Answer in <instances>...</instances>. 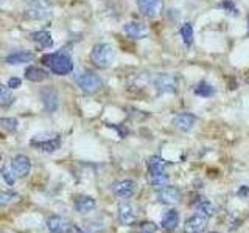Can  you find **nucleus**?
I'll return each instance as SVG.
<instances>
[{
	"mask_svg": "<svg viewBox=\"0 0 249 233\" xmlns=\"http://www.w3.org/2000/svg\"><path fill=\"white\" fill-rule=\"evenodd\" d=\"M42 62L49 67L54 75L66 76L73 70L72 58L66 53H50L42 58Z\"/></svg>",
	"mask_w": 249,
	"mask_h": 233,
	"instance_id": "nucleus-1",
	"label": "nucleus"
},
{
	"mask_svg": "<svg viewBox=\"0 0 249 233\" xmlns=\"http://www.w3.org/2000/svg\"><path fill=\"white\" fill-rule=\"evenodd\" d=\"M115 58V51L109 44H97L90 51V62L98 68H107Z\"/></svg>",
	"mask_w": 249,
	"mask_h": 233,
	"instance_id": "nucleus-2",
	"label": "nucleus"
},
{
	"mask_svg": "<svg viewBox=\"0 0 249 233\" xmlns=\"http://www.w3.org/2000/svg\"><path fill=\"white\" fill-rule=\"evenodd\" d=\"M52 16V3L49 0H30L25 6V17L30 20H44Z\"/></svg>",
	"mask_w": 249,
	"mask_h": 233,
	"instance_id": "nucleus-3",
	"label": "nucleus"
},
{
	"mask_svg": "<svg viewBox=\"0 0 249 233\" xmlns=\"http://www.w3.org/2000/svg\"><path fill=\"white\" fill-rule=\"evenodd\" d=\"M75 81L78 84V87H80L84 93H89V95L97 93L98 90H101V87H103V81H101V78L95 73H92V72L80 73L75 78Z\"/></svg>",
	"mask_w": 249,
	"mask_h": 233,
	"instance_id": "nucleus-4",
	"label": "nucleus"
},
{
	"mask_svg": "<svg viewBox=\"0 0 249 233\" xmlns=\"http://www.w3.org/2000/svg\"><path fill=\"white\" fill-rule=\"evenodd\" d=\"M153 85L158 93H175L178 90V80L173 75L160 73L154 78Z\"/></svg>",
	"mask_w": 249,
	"mask_h": 233,
	"instance_id": "nucleus-5",
	"label": "nucleus"
},
{
	"mask_svg": "<svg viewBox=\"0 0 249 233\" xmlns=\"http://www.w3.org/2000/svg\"><path fill=\"white\" fill-rule=\"evenodd\" d=\"M182 193L178 186L173 185H165L158 191V200L163 205H176L181 202Z\"/></svg>",
	"mask_w": 249,
	"mask_h": 233,
	"instance_id": "nucleus-6",
	"label": "nucleus"
},
{
	"mask_svg": "<svg viewBox=\"0 0 249 233\" xmlns=\"http://www.w3.org/2000/svg\"><path fill=\"white\" fill-rule=\"evenodd\" d=\"M47 229L50 233H73L75 230L72 222L58 215H53L47 219Z\"/></svg>",
	"mask_w": 249,
	"mask_h": 233,
	"instance_id": "nucleus-7",
	"label": "nucleus"
},
{
	"mask_svg": "<svg viewBox=\"0 0 249 233\" xmlns=\"http://www.w3.org/2000/svg\"><path fill=\"white\" fill-rule=\"evenodd\" d=\"M207 224H209V217L201 213H196L185 221L184 233H204L207 229Z\"/></svg>",
	"mask_w": 249,
	"mask_h": 233,
	"instance_id": "nucleus-8",
	"label": "nucleus"
},
{
	"mask_svg": "<svg viewBox=\"0 0 249 233\" xmlns=\"http://www.w3.org/2000/svg\"><path fill=\"white\" fill-rule=\"evenodd\" d=\"M137 6L145 17H158L163 10V0H137Z\"/></svg>",
	"mask_w": 249,
	"mask_h": 233,
	"instance_id": "nucleus-9",
	"label": "nucleus"
},
{
	"mask_svg": "<svg viewBox=\"0 0 249 233\" xmlns=\"http://www.w3.org/2000/svg\"><path fill=\"white\" fill-rule=\"evenodd\" d=\"M136 191H137V183L134 181H131V179H124V181L115 182L112 185V193L120 199H128L131 196H134Z\"/></svg>",
	"mask_w": 249,
	"mask_h": 233,
	"instance_id": "nucleus-10",
	"label": "nucleus"
},
{
	"mask_svg": "<svg viewBox=\"0 0 249 233\" xmlns=\"http://www.w3.org/2000/svg\"><path fill=\"white\" fill-rule=\"evenodd\" d=\"M31 169V162L25 154H18L11 160V171L16 177H25L30 174Z\"/></svg>",
	"mask_w": 249,
	"mask_h": 233,
	"instance_id": "nucleus-11",
	"label": "nucleus"
},
{
	"mask_svg": "<svg viewBox=\"0 0 249 233\" xmlns=\"http://www.w3.org/2000/svg\"><path fill=\"white\" fill-rule=\"evenodd\" d=\"M117 217H119L120 224L123 225H132L137 221V212L136 207L124 202V204L119 205V210H117Z\"/></svg>",
	"mask_w": 249,
	"mask_h": 233,
	"instance_id": "nucleus-12",
	"label": "nucleus"
},
{
	"mask_svg": "<svg viewBox=\"0 0 249 233\" xmlns=\"http://www.w3.org/2000/svg\"><path fill=\"white\" fill-rule=\"evenodd\" d=\"M198 118L195 116L193 114H179L176 115L175 118H173V124L179 129V131H182V132H189L193 129V126L196 124Z\"/></svg>",
	"mask_w": 249,
	"mask_h": 233,
	"instance_id": "nucleus-13",
	"label": "nucleus"
},
{
	"mask_svg": "<svg viewBox=\"0 0 249 233\" xmlns=\"http://www.w3.org/2000/svg\"><path fill=\"white\" fill-rule=\"evenodd\" d=\"M31 146L37 148L39 151L42 152H54L59 150L61 146V138L59 137H54V138H47V140H39L35 138L31 140Z\"/></svg>",
	"mask_w": 249,
	"mask_h": 233,
	"instance_id": "nucleus-14",
	"label": "nucleus"
},
{
	"mask_svg": "<svg viewBox=\"0 0 249 233\" xmlns=\"http://www.w3.org/2000/svg\"><path fill=\"white\" fill-rule=\"evenodd\" d=\"M124 34L132 37V39H142L148 34V27L142 22H128L123 27Z\"/></svg>",
	"mask_w": 249,
	"mask_h": 233,
	"instance_id": "nucleus-15",
	"label": "nucleus"
},
{
	"mask_svg": "<svg viewBox=\"0 0 249 233\" xmlns=\"http://www.w3.org/2000/svg\"><path fill=\"white\" fill-rule=\"evenodd\" d=\"M97 208V202L90 196H78L75 199V210L80 215H89Z\"/></svg>",
	"mask_w": 249,
	"mask_h": 233,
	"instance_id": "nucleus-16",
	"label": "nucleus"
},
{
	"mask_svg": "<svg viewBox=\"0 0 249 233\" xmlns=\"http://www.w3.org/2000/svg\"><path fill=\"white\" fill-rule=\"evenodd\" d=\"M41 100L45 106V109L49 111L50 114L54 112L58 109V92L52 89V87H47L41 92Z\"/></svg>",
	"mask_w": 249,
	"mask_h": 233,
	"instance_id": "nucleus-17",
	"label": "nucleus"
},
{
	"mask_svg": "<svg viewBox=\"0 0 249 233\" xmlns=\"http://www.w3.org/2000/svg\"><path fill=\"white\" fill-rule=\"evenodd\" d=\"M179 225V213L176 210H168V212L162 216L160 227L165 232H173Z\"/></svg>",
	"mask_w": 249,
	"mask_h": 233,
	"instance_id": "nucleus-18",
	"label": "nucleus"
},
{
	"mask_svg": "<svg viewBox=\"0 0 249 233\" xmlns=\"http://www.w3.org/2000/svg\"><path fill=\"white\" fill-rule=\"evenodd\" d=\"M35 59V54L33 53H28V51H18V53H13L10 56H6V62L11 66H19V64H27V62H31Z\"/></svg>",
	"mask_w": 249,
	"mask_h": 233,
	"instance_id": "nucleus-19",
	"label": "nucleus"
},
{
	"mask_svg": "<svg viewBox=\"0 0 249 233\" xmlns=\"http://www.w3.org/2000/svg\"><path fill=\"white\" fill-rule=\"evenodd\" d=\"M31 39L42 49H52L53 47V39L49 31H35V33H31Z\"/></svg>",
	"mask_w": 249,
	"mask_h": 233,
	"instance_id": "nucleus-20",
	"label": "nucleus"
},
{
	"mask_svg": "<svg viewBox=\"0 0 249 233\" xmlns=\"http://www.w3.org/2000/svg\"><path fill=\"white\" fill-rule=\"evenodd\" d=\"M168 166V162L159 155H153L148 159V173H165V168Z\"/></svg>",
	"mask_w": 249,
	"mask_h": 233,
	"instance_id": "nucleus-21",
	"label": "nucleus"
},
{
	"mask_svg": "<svg viewBox=\"0 0 249 233\" xmlns=\"http://www.w3.org/2000/svg\"><path fill=\"white\" fill-rule=\"evenodd\" d=\"M195 208L198 210V213H201V215H204V216H207V217H210L213 215V212H215V208H213V205H212V202H210L209 199H206L204 196H199V198H196V200H195Z\"/></svg>",
	"mask_w": 249,
	"mask_h": 233,
	"instance_id": "nucleus-22",
	"label": "nucleus"
},
{
	"mask_svg": "<svg viewBox=\"0 0 249 233\" xmlns=\"http://www.w3.org/2000/svg\"><path fill=\"white\" fill-rule=\"evenodd\" d=\"M47 76H49V73H47L44 68L36 67V66H30L25 70V78L28 81H33V83H41L45 80Z\"/></svg>",
	"mask_w": 249,
	"mask_h": 233,
	"instance_id": "nucleus-23",
	"label": "nucleus"
},
{
	"mask_svg": "<svg viewBox=\"0 0 249 233\" xmlns=\"http://www.w3.org/2000/svg\"><path fill=\"white\" fill-rule=\"evenodd\" d=\"M195 92V95H198V97H202V98H210L212 95H215V87L212 84H209L206 81H201L196 84V87L193 89Z\"/></svg>",
	"mask_w": 249,
	"mask_h": 233,
	"instance_id": "nucleus-24",
	"label": "nucleus"
},
{
	"mask_svg": "<svg viewBox=\"0 0 249 233\" xmlns=\"http://www.w3.org/2000/svg\"><path fill=\"white\" fill-rule=\"evenodd\" d=\"M168 174L167 173H148V182H150L153 186H158V188H162L168 183Z\"/></svg>",
	"mask_w": 249,
	"mask_h": 233,
	"instance_id": "nucleus-25",
	"label": "nucleus"
},
{
	"mask_svg": "<svg viewBox=\"0 0 249 233\" xmlns=\"http://www.w3.org/2000/svg\"><path fill=\"white\" fill-rule=\"evenodd\" d=\"M13 101H14V97H13L11 89L8 87V85L0 84V106L6 107V106H10Z\"/></svg>",
	"mask_w": 249,
	"mask_h": 233,
	"instance_id": "nucleus-26",
	"label": "nucleus"
},
{
	"mask_svg": "<svg viewBox=\"0 0 249 233\" xmlns=\"http://www.w3.org/2000/svg\"><path fill=\"white\" fill-rule=\"evenodd\" d=\"M181 36H182V41L187 47H190L193 44V27L192 23H184L182 28H181Z\"/></svg>",
	"mask_w": 249,
	"mask_h": 233,
	"instance_id": "nucleus-27",
	"label": "nucleus"
},
{
	"mask_svg": "<svg viewBox=\"0 0 249 233\" xmlns=\"http://www.w3.org/2000/svg\"><path fill=\"white\" fill-rule=\"evenodd\" d=\"M19 199V194L18 193H13V191H0V207H5V205H10L13 204L14 200Z\"/></svg>",
	"mask_w": 249,
	"mask_h": 233,
	"instance_id": "nucleus-28",
	"label": "nucleus"
},
{
	"mask_svg": "<svg viewBox=\"0 0 249 233\" xmlns=\"http://www.w3.org/2000/svg\"><path fill=\"white\" fill-rule=\"evenodd\" d=\"M0 126L8 132H14L16 129H18V120L11 118V116H8V118L5 116V118H0Z\"/></svg>",
	"mask_w": 249,
	"mask_h": 233,
	"instance_id": "nucleus-29",
	"label": "nucleus"
},
{
	"mask_svg": "<svg viewBox=\"0 0 249 233\" xmlns=\"http://www.w3.org/2000/svg\"><path fill=\"white\" fill-rule=\"evenodd\" d=\"M218 6H220L221 10H224V13H228L229 16H238V8L235 6V3H233L232 0H223Z\"/></svg>",
	"mask_w": 249,
	"mask_h": 233,
	"instance_id": "nucleus-30",
	"label": "nucleus"
},
{
	"mask_svg": "<svg viewBox=\"0 0 249 233\" xmlns=\"http://www.w3.org/2000/svg\"><path fill=\"white\" fill-rule=\"evenodd\" d=\"M158 232V225L151 221H145L140 224V233H156Z\"/></svg>",
	"mask_w": 249,
	"mask_h": 233,
	"instance_id": "nucleus-31",
	"label": "nucleus"
},
{
	"mask_svg": "<svg viewBox=\"0 0 249 233\" xmlns=\"http://www.w3.org/2000/svg\"><path fill=\"white\" fill-rule=\"evenodd\" d=\"M3 179H5V182L8 183V185H14V182H16V177L14 174H13V171H10V169H3Z\"/></svg>",
	"mask_w": 249,
	"mask_h": 233,
	"instance_id": "nucleus-32",
	"label": "nucleus"
},
{
	"mask_svg": "<svg viewBox=\"0 0 249 233\" xmlns=\"http://www.w3.org/2000/svg\"><path fill=\"white\" fill-rule=\"evenodd\" d=\"M20 85H22L20 78H10V80H8V87L10 89H18Z\"/></svg>",
	"mask_w": 249,
	"mask_h": 233,
	"instance_id": "nucleus-33",
	"label": "nucleus"
},
{
	"mask_svg": "<svg viewBox=\"0 0 249 233\" xmlns=\"http://www.w3.org/2000/svg\"><path fill=\"white\" fill-rule=\"evenodd\" d=\"M238 194H240V196H248V194H249V186L248 185H243L238 190Z\"/></svg>",
	"mask_w": 249,
	"mask_h": 233,
	"instance_id": "nucleus-34",
	"label": "nucleus"
},
{
	"mask_svg": "<svg viewBox=\"0 0 249 233\" xmlns=\"http://www.w3.org/2000/svg\"><path fill=\"white\" fill-rule=\"evenodd\" d=\"M73 233H92V232H88V230H83V229H76V227H75Z\"/></svg>",
	"mask_w": 249,
	"mask_h": 233,
	"instance_id": "nucleus-35",
	"label": "nucleus"
},
{
	"mask_svg": "<svg viewBox=\"0 0 249 233\" xmlns=\"http://www.w3.org/2000/svg\"><path fill=\"white\" fill-rule=\"evenodd\" d=\"M246 83H248V85H249V76L246 78Z\"/></svg>",
	"mask_w": 249,
	"mask_h": 233,
	"instance_id": "nucleus-36",
	"label": "nucleus"
},
{
	"mask_svg": "<svg viewBox=\"0 0 249 233\" xmlns=\"http://www.w3.org/2000/svg\"><path fill=\"white\" fill-rule=\"evenodd\" d=\"M212 233H218V232H212Z\"/></svg>",
	"mask_w": 249,
	"mask_h": 233,
	"instance_id": "nucleus-37",
	"label": "nucleus"
}]
</instances>
